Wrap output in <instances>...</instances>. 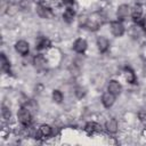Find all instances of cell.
I'll use <instances>...</instances> for the list:
<instances>
[{"label": "cell", "instance_id": "cell-1", "mask_svg": "<svg viewBox=\"0 0 146 146\" xmlns=\"http://www.w3.org/2000/svg\"><path fill=\"white\" fill-rule=\"evenodd\" d=\"M17 119H18V121L23 125H27L31 122V119H32V115H31L30 110L26 108V107H22L18 111V113H17Z\"/></svg>", "mask_w": 146, "mask_h": 146}, {"label": "cell", "instance_id": "cell-2", "mask_svg": "<svg viewBox=\"0 0 146 146\" xmlns=\"http://www.w3.org/2000/svg\"><path fill=\"white\" fill-rule=\"evenodd\" d=\"M110 27H111L112 34L115 35V36H121V35L124 33V26H123V24H122L121 22H119V21L112 22L111 25H110Z\"/></svg>", "mask_w": 146, "mask_h": 146}, {"label": "cell", "instance_id": "cell-3", "mask_svg": "<svg viewBox=\"0 0 146 146\" xmlns=\"http://www.w3.org/2000/svg\"><path fill=\"white\" fill-rule=\"evenodd\" d=\"M36 13H38V15H39L40 17L47 18V19H49V18H51V17L54 16L52 10H51L49 7H46V6H43V5H39V6L36 7Z\"/></svg>", "mask_w": 146, "mask_h": 146}, {"label": "cell", "instance_id": "cell-4", "mask_svg": "<svg viewBox=\"0 0 146 146\" xmlns=\"http://www.w3.org/2000/svg\"><path fill=\"white\" fill-rule=\"evenodd\" d=\"M15 49H16V51H17L19 55L24 56V55H26V54L29 52V50H30L29 42H26L25 40H19V41L16 42V44H15Z\"/></svg>", "mask_w": 146, "mask_h": 146}, {"label": "cell", "instance_id": "cell-5", "mask_svg": "<svg viewBox=\"0 0 146 146\" xmlns=\"http://www.w3.org/2000/svg\"><path fill=\"white\" fill-rule=\"evenodd\" d=\"M73 49H74L76 52H79V54L84 52L86 49H87V41H86L84 39H81V38L76 39V40L74 41V43H73Z\"/></svg>", "mask_w": 146, "mask_h": 146}, {"label": "cell", "instance_id": "cell-6", "mask_svg": "<svg viewBox=\"0 0 146 146\" xmlns=\"http://www.w3.org/2000/svg\"><path fill=\"white\" fill-rule=\"evenodd\" d=\"M115 102V95H113L112 92L107 91L102 96V103L105 107H111Z\"/></svg>", "mask_w": 146, "mask_h": 146}, {"label": "cell", "instance_id": "cell-7", "mask_svg": "<svg viewBox=\"0 0 146 146\" xmlns=\"http://www.w3.org/2000/svg\"><path fill=\"white\" fill-rule=\"evenodd\" d=\"M105 128L107 130L108 133H116L117 130H119V124H117V121L115 119H110L107 120L106 124H105Z\"/></svg>", "mask_w": 146, "mask_h": 146}, {"label": "cell", "instance_id": "cell-8", "mask_svg": "<svg viewBox=\"0 0 146 146\" xmlns=\"http://www.w3.org/2000/svg\"><path fill=\"white\" fill-rule=\"evenodd\" d=\"M97 46H98V49L100 52H105L110 47V42H108L107 38L100 35L97 38Z\"/></svg>", "mask_w": 146, "mask_h": 146}, {"label": "cell", "instance_id": "cell-9", "mask_svg": "<svg viewBox=\"0 0 146 146\" xmlns=\"http://www.w3.org/2000/svg\"><path fill=\"white\" fill-rule=\"evenodd\" d=\"M107 89H108V91L112 92L113 95H119V94L121 92L122 87H121V84H120L116 80H111V81L108 82Z\"/></svg>", "mask_w": 146, "mask_h": 146}, {"label": "cell", "instance_id": "cell-10", "mask_svg": "<svg viewBox=\"0 0 146 146\" xmlns=\"http://www.w3.org/2000/svg\"><path fill=\"white\" fill-rule=\"evenodd\" d=\"M130 14V7L128 5H120L117 7V11L116 15L120 19H124L125 17H128V15Z\"/></svg>", "mask_w": 146, "mask_h": 146}, {"label": "cell", "instance_id": "cell-11", "mask_svg": "<svg viewBox=\"0 0 146 146\" xmlns=\"http://www.w3.org/2000/svg\"><path fill=\"white\" fill-rule=\"evenodd\" d=\"M39 133L42 137H48L52 133V128L49 124H41L39 128Z\"/></svg>", "mask_w": 146, "mask_h": 146}, {"label": "cell", "instance_id": "cell-12", "mask_svg": "<svg viewBox=\"0 0 146 146\" xmlns=\"http://www.w3.org/2000/svg\"><path fill=\"white\" fill-rule=\"evenodd\" d=\"M33 64H34V66H35L36 68H43V67L46 66V59H44L43 56L36 55V56L34 57V59H33Z\"/></svg>", "mask_w": 146, "mask_h": 146}, {"label": "cell", "instance_id": "cell-13", "mask_svg": "<svg viewBox=\"0 0 146 146\" xmlns=\"http://www.w3.org/2000/svg\"><path fill=\"white\" fill-rule=\"evenodd\" d=\"M130 13H131V16L133 19H138V18H140V16L143 14V9L139 5H136L130 9Z\"/></svg>", "mask_w": 146, "mask_h": 146}, {"label": "cell", "instance_id": "cell-14", "mask_svg": "<svg viewBox=\"0 0 146 146\" xmlns=\"http://www.w3.org/2000/svg\"><path fill=\"white\" fill-rule=\"evenodd\" d=\"M123 74H124V79L127 80V82H129V83H133V82H135V80H136V75H135V73H133L132 70H130V68H125Z\"/></svg>", "mask_w": 146, "mask_h": 146}, {"label": "cell", "instance_id": "cell-15", "mask_svg": "<svg viewBox=\"0 0 146 146\" xmlns=\"http://www.w3.org/2000/svg\"><path fill=\"white\" fill-rule=\"evenodd\" d=\"M74 15H75L74 10H73L72 8H67V9L64 11L63 17H64V19H65L67 23H71V22L73 21V18H74Z\"/></svg>", "mask_w": 146, "mask_h": 146}, {"label": "cell", "instance_id": "cell-16", "mask_svg": "<svg viewBox=\"0 0 146 146\" xmlns=\"http://www.w3.org/2000/svg\"><path fill=\"white\" fill-rule=\"evenodd\" d=\"M50 46V41L47 38H40L36 42V48L38 49H46Z\"/></svg>", "mask_w": 146, "mask_h": 146}, {"label": "cell", "instance_id": "cell-17", "mask_svg": "<svg viewBox=\"0 0 146 146\" xmlns=\"http://www.w3.org/2000/svg\"><path fill=\"white\" fill-rule=\"evenodd\" d=\"M84 129H86V131L88 133H94V132H96V131L99 130V125L97 123H95V122H89V123L86 124V128Z\"/></svg>", "mask_w": 146, "mask_h": 146}, {"label": "cell", "instance_id": "cell-18", "mask_svg": "<svg viewBox=\"0 0 146 146\" xmlns=\"http://www.w3.org/2000/svg\"><path fill=\"white\" fill-rule=\"evenodd\" d=\"M51 97H52V100H54L55 103H57V104H60V103L63 102V94H62V91H59V90H57V89L52 91Z\"/></svg>", "mask_w": 146, "mask_h": 146}, {"label": "cell", "instance_id": "cell-19", "mask_svg": "<svg viewBox=\"0 0 146 146\" xmlns=\"http://www.w3.org/2000/svg\"><path fill=\"white\" fill-rule=\"evenodd\" d=\"M9 67H10V65H9V60L6 58V56L2 54L1 55V68L3 70V71H9Z\"/></svg>", "mask_w": 146, "mask_h": 146}, {"label": "cell", "instance_id": "cell-20", "mask_svg": "<svg viewBox=\"0 0 146 146\" xmlns=\"http://www.w3.org/2000/svg\"><path fill=\"white\" fill-rule=\"evenodd\" d=\"M1 114H2V119L5 120H9L11 117V112L8 107L6 106H2V110H1Z\"/></svg>", "mask_w": 146, "mask_h": 146}, {"label": "cell", "instance_id": "cell-21", "mask_svg": "<svg viewBox=\"0 0 146 146\" xmlns=\"http://www.w3.org/2000/svg\"><path fill=\"white\" fill-rule=\"evenodd\" d=\"M75 95H76L78 98H82V97H84V95H86V89L82 88V87H78V88L75 89Z\"/></svg>", "mask_w": 146, "mask_h": 146}, {"label": "cell", "instance_id": "cell-22", "mask_svg": "<svg viewBox=\"0 0 146 146\" xmlns=\"http://www.w3.org/2000/svg\"><path fill=\"white\" fill-rule=\"evenodd\" d=\"M140 24H141V27L146 31V16H144V17H143V19H141Z\"/></svg>", "mask_w": 146, "mask_h": 146}]
</instances>
